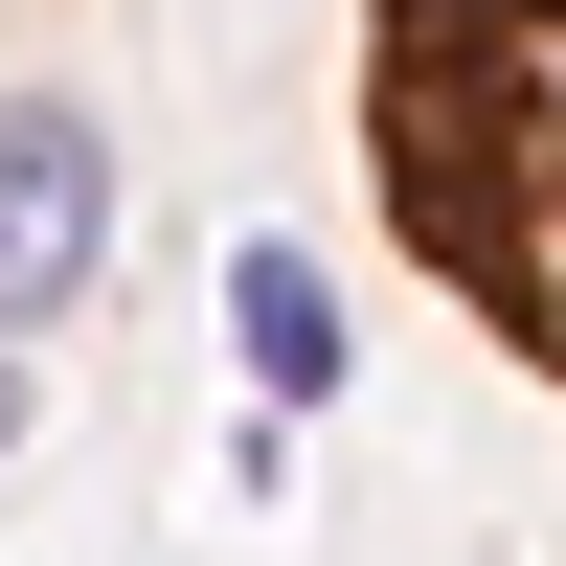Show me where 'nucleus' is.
<instances>
[{
    "label": "nucleus",
    "mask_w": 566,
    "mask_h": 566,
    "mask_svg": "<svg viewBox=\"0 0 566 566\" xmlns=\"http://www.w3.org/2000/svg\"><path fill=\"white\" fill-rule=\"evenodd\" d=\"M363 181L408 272L566 386V0H363Z\"/></svg>",
    "instance_id": "obj_1"
},
{
    "label": "nucleus",
    "mask_w": 566,
    "mask_h": 566,
    "mask_svg": "<svg viewBox=\"0 0 566 566\" xmlns=\"http://www.w3.org/2000/svg\"><path fill=\"white\" fill-rule=\"evenodd\" d=\"M0 431H23V340H0Z\"/></svg>",
    "instance_id": "obj_4"
},
{
    "label": "nucleus",
    "mask_w": 566,
    "mask_h": 566,
    "mask_svg": "<svg viewBox=\"0 0 566 566\" xmlns=\"http://www.w3.org/2000/svg\"><path fill=\"white\" fill-rule=\"evenodd\" d=\"M91 250H114V136L23 91V114H0V340H23V317H69Z\"/></svg>",
    "instance_id": "obj_2"
},
{
    "label": "nucleus",
    "mask_w": 566,
    "mask_h": 566,
    "mask_svg": "<svg viewBox=\"0 0 566 566\" xmlns=\"http://www.w3.org/2000/svg\"><path fill=\"white\" fill-rule=\"evenodd\" d=\"M227 317H250V386H340V295H317L295 250H250V272H227Z\"/></svg>",
    "instance_id": "obj_3"
}]
</instances>
